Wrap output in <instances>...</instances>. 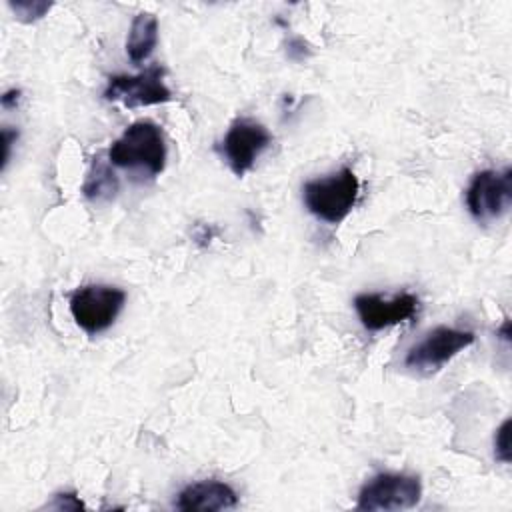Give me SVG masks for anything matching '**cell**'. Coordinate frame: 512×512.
<instances>
[{"instance_id":"3","label":"cell","mask_w":512,"mask_h":512,"mask_svg":"<svg viewBox=\"0 0 512 512\" xmlns=\"http://www.w3.org/2000/svg\"><path fill=\"white\" fill-rule=\"evenodd\" d=\"M126 302V292L110 284H86L72 292L70 314L90 336L108 330Z\"/></svg>"},{"instance_id":"9","label":"cell","mask_w":512,"mask_h":512,"mask_svg":"<svg viewBox=\"0 0 512 512\" xmlns=\"http://www.w3.org/2000/svg\"><path fill=\"white\" fill-rule=\"evenodd\" d=\"M418 306V296L410 292H402L394 298H384L380 294H358L354 298V310L362 326L370 332H378L414 318Z\"/></svg>"},{"instance_id":"13","label":"cell","mask_w":512,"mask_h":512,"mask_svg":"<svg viewBox=\"0 0 512 512\" xmlns=\"http://www.w3.org/2000/svg\"><path fill=\"white\" fill-rule=\"evenodd\" d=\"M10 8L16 12L18 20L22 22H34L38 18H42L50 8L52 2H40V0H22V2H10Z\"/></svg>"},{"instance_id":"12","label":"cell","mask_w":512,"mask_h":512,"mask_svg":"<svg viewBox=\"0 0 512 512\" xmlns=\"http://www.w3.org/2000/svg\"><path fill=\"white\" fill-rule=\"evenodd\" d=\"M118 192V176L112 170L110 160H102L100 156L92 160V166L82 184V194L92 202L112 200Z\"/></svg>"},{"instance_id":"8","label":"cell","mask_w":512,"mask_h":512,"mask_svg":"<svg viewBox=\"0 0 512 512\" xmlns=\"http://www.w3.org/2000/svg\"><path fill=\"white\" fill-rule=\"evenodd\" d=\"M270 144H272V134L264 124L252 118H238L228 128L220 144V150L230 170L236 176H244L248 170H252L260 154Z\"/></svg>"},{"instance_id":"16","label":"cell","mask_w":512,"mask_h":512,"mask_svg":"<svg viewBox=\"0 0 512 512\" xmlns=\"http://www.w3.org/2000/svg\"><path fill=\"white\" fill-rule=\"evenodd\" d=\"M18 140V130H10V128H4L2 130V146H4V154H2V170H6L8 162H10V150H12V144Z\"/></svg>"},{"instance_id":"7","label":"cell","mask_w":512,"mask_h":512,"mask_svg":"<svg viewBox=\"0 0 512 512\" xmlns=\"http://www.w3.org/2000/svg\"><path fill=\"white\" fill-rule=\"evenodd\" d=\"M512 204V170H482L466 188V208L478 222L498 220Z\"/></svg>"},{"instance_id":"5","label":"cell","mask_w":512,"mask_h":512,"mask_svg":"<svg viewBox=\"0 0 512 512\" xmlns=\"http://www.w3.org/2000/svg\"><path fill=\"white\" fill-rule=\"evenodd\" d=\"M166 70L160 64H150L138 74H114L108 78L104 98L122 102L126 108H142L172 100V92L164 82Z\"/></svg>"},{"instance_id":"11","label":"cell","mask_w":512,"mask_h":512,"mask_svg":"<svg viewBox=\"0 0 512 512\" xmlns=\"http://www.w3.org/2000/svg\"><path fill=\"white\" fill-rule=\"evenodd\" d=\"M158 44V18L150 12H140L134 16L128 38H126V54L134 64L150 58Z\"/></svg>"},{"instance_id":"10","label":"cell","mask_w":512,"mask_h":512,"mask_svg":"<svg viewBox=\"0 0 512 512\" xmlns=\"http://www.w3.org/2000/svg\"><path fill=\"white\" fill-rule=\"evenodd\" d=\"M238 506V494L234 488L220 480H200L194 484H188L176 500V508L184 512L192 510H204V512H216V510H230Z\"/></svg>"},{"instance_id":"1","label":"cell","mask_w":512,"mask_h":512,"mask_svg":"<svg viewBox=\"0 0 512 512\" xmlns=\"http://www.w3.org/2000/svg\"><path fill=\"white\" fill-rule=\"evenodd\" d=\"M110 164L140 170L148 176L162 174L166 166V140L162 128L152 120L132 122L108 150Z\"/></svg>"},{"instance_id":"18","label":"cell","mask_w":512,"mask_h":512,"mask_svg":"<svg viewBox=\"0 0 512 512\" xmlns=\"http://www.w3.org/2000/svg\"><path fill=\"white\" fill-rule=\"evenodd\" d=\"M498 334H500V338L502 340H510V320H504V324L500 326V330H498Z\"/></svg>"},{"instance_id":"6","label":"cell","mask_w":512,"mask_h":512,"mask_svg":"<svg viewBox=\"0 0 512 512\" xmlns=\"http://www.w3.org/2000/svg\"><path fill=\"white\" fill-rule=\"evenodd\" d=\"M474 338L476 336L470 330L436 326L408 350L404 364L416 372L432 374L440 370L444 364H448L458 352L474 344Z\"/></svg>"},{"instance_id":"4","label":"cell","mask_w":512,"mask_h":512,"mask_svg":"<svg viewBox=\"0 0 512 512\" xmlns=\"http://www.w3.org/2000/svg\"><path fill=\"white\" fill-rule=\"evenodd\" d=\"M422 498V484L418 476L382 472L370 478L358 492L356 510H410Z\"/></svg>"},{"instance_id":"2","label":"cell","mask_w":512,"mask_h":512,"mask_svg":"<svg viewBox=\"0 0 512 512\" xmlns=\"http://www.w3.org/2000/svg\"><path fill=\"white\" fill-rule=\"evenodd\" d=\"M360 184L350 168H340L338 172L308 180L302 186V200L310 214L328 224H340L358 200Z\"/></svg>"},{"instance_id":"17","label":"cell","mask_w":512,"mask_h":512,"mask_svg":"<svg viewBox=\"0 0 512 512\" xmlns=\"http://www.w3.org/2000/svg\"><path fill=\"white\" fill-rule=\"evenodd\" d=\"M20 94H22V92L16 90V88L4 92V96H2V106H4V108H16V106H18V100H20Z\"/></svg>"},{"instance_id":"15","label":"cell","mask_w":512,"mask_h":512,"mask_svg":"<svg viewBox=\"0 0 512 512\" xmlns=\"http://www.w3.org/2000/svg\"><path fill=\"white\" fill-rule=\"evenodd\" d=\"M50 508H58V510H82L84 504L82 500L74 494V492H60L54 496V502L50 504Z\"/></svg>"},{"instance_id":"14","label":"cell","mask_w":512,"mask_h":512,"mask_svg":"<svg viewBox=\"0 0 512 512\" xmlns=\"http://www.w3.org/2000/svg\"><path fill=\"white\" fill-rule=\"evenodd\" d=\"M494 454L500 462H510V418H506L494 436Z\"/></svg>"}]
</instances>
